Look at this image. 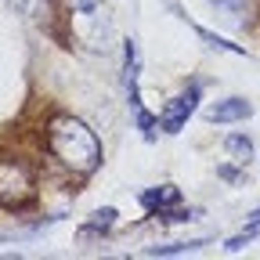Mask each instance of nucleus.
<instances>
[{
	"label": "nucleus",
	"instance_id": "nucleus-11",
	"mask_svg": "<svg viewBox=\"0 0 260 260\" xmlns=\"http://www.w3.org/2000/svg\"><path fill=\"white\" fill-rule=\"evenodd\" d=\"M195 32H199L210 47H220V51H228V54H246V47H239V44H232V40L217 37V32H210V29H203V25H195Z\"/></svg>",
	"mask_w": 260,
	"mask_h": 260
},
{
	"label": "nucleus",
	"instance_id": "nucleus-3",
	"mask_svg": "<svg viewBox=\"0 0 260 260\" xmlns=\"http://www.w3.org/2000/svg\"><path fill=\"white\" fill-rule=\"evenodd\" d=\"M199 98H203V87L199 83H191L188 90H181L174 102L162 109V116H159V126L167 130V134H181L184 130V123L191 119V112L199 109Z\"/></svg>",
	"mask_w": 260,
	"mask_h": 260
},
{
	"label": "nucleus",
	"instance_id": "nucleus-7",
	"mask_svg": "<svg viewBox=\"0 0 260 260\" xmlns=\"http://www.w3.org/2000/svg\"><path fill=\"white\" fill-rule=\"evenodd\" d=\"M141 203L148 206V210H167V206H177L181 203V191L174 188V184H159V188H148V191H141Z\"/></svg>",
	"mask_w": 260,
	"mask_h": 260
},
{
	"label": "nucleus",
	"instance_id": "nucleus-1",
	"mask_svg": "<svg viewBox=\"0 0 260 260\" xmlns=\"http://www.w3.org/2000/svg\"><path fill=\"white\" fill-rule=\"evenodd\" d=\"M47 145L73 174H94L102 167V141L76 116H54L47 126Z\"/></svg>",
	"mask_w": 260,
	"mask_h": 260
},
{
	"label": "nucleus",
	"instance_id": "nucleus-5",
	"mask_svg": "<svg viewBox=\"0 0 260 260\" xmlns=\"http://www.w3.org/2000/svg\"><path fill=\"white\" fill-rule=\"evenodd\" d=\"M224 152H228V159H232L235 167H249L256 148H253V138H249V134L232 130V134H224Z\"/></svg>",
	"mask_w": 260,
	"mask_h": 260
},
{
	"label": "nucleus",
	"instance_id": "nucleus-12",
	"mask_svg": "<svg viewBox=\"0 0 260 260\" xmlns=\"http://www.w3.org/2000/svg\"><path fill=\"white\" fill-rule=\"evenodd\" d=\"M206 4L217 8V11H224V15H232V18H239V15H246L249 0H206Z\"/></svg>",
	"mask_w": 260,
	"mask_h": 260
},
{
	"label": "nucleus",
	"instance_id": "nucleus-4",
	"mask_svg": "<svg viewBox=\"0 0 260 260\" xmlns=\"http://www.w3.org/2000/svg\"><path fill=\"white\" fill-rule=\"evenodd\" d=\"M249 116H253V105L246 98H224V102H213L206 109L210 123H246Z\"/></svg>",
	"mask_w": 260,
	"mask_h": 260
},
{
	"label": "nucleus",
	"instance_id": "nucleus-8",
	"mask_svg": "<svg viewBox=\"0 0 260 260\" xmlns=\"http://www.w3.org/2000/svg\"><path fill=\"white\" fill-rule=\"evenodd\" d=\"M210 246V239H188V242H167V246H148L145 256H184V253H195Z\"/></svg>",
	"mask_w": 260,
	"mask_h": 260
},
{
	"label": "nucleus",
	"instance_id": "nucleus-2",
	"mask_svg": "<svg viewBox=\"0 0 260 260\" xmlns=\"http://www.w3.org/2000/svg\"><path fill=\"white\" fill-rule=\"evenodd\" d=\"M32 195H37V177H32V170L22 159L0 152V206L22 210V206L32 203Z\"/></svg>",
	"mask_w": 260,
	"mask_h": 260
},
{
	"label": "nucleus",
	"instance_id": "nucleus-13",
	"mask_svg": "<svg viewBox=\"0 0 260 260\" xmlns=\"http://www.w3.org/2000/svg\"><path fill=\"white\" fill-rule=\"evenodd\" d=\"M217 174H220L224 181H232V184H242V181H246V167H242V170H232V167H217Z\"/></svg>",
	"mask_w": 260,
	"mask_h": 260
},
{
	"label": "nucleus",
	"instance_id": "nucleus-10",
	"mask_svg": "<svg viewBox=\"0 0 260 260\" xmlns=\"http://www.w3.org/2000/svg\"><path fill=\"white\" fill-rule=\"evenodd\" d=\"M112 224H116V210H112V206H105V210L90 213V220H87V228H83V232H87V235H90V232H109Z\"/></svg>",
	"mask_w": 260,
	"mask_h": 260
},
{
	"label": "nucleus",
	"instance_id": "nucleus-9",
	"mask_svg": "<svg viewBox=\"0 0 260 260\" xmlns=\"http://www.w3.org/2000/svg\"><path fill=\"white\" fill-rule=\"evenodd\" d=\"M256 235H260V210H253V213H249V224L242 228L239 235H232V239H228V242H224V249H228V253H239V249H246V246H249Z\"/></svg>",
	"mask_w": 260,
	"mask_h": 260
},
{
	"label": "nucleus",
	"instance_id": "nucleus-6",
	"mask_svg": "<svg viewBox=\"0 0 260 260\" xmlns=\"http://www.w3.org/2000/svg\"><path fill=\"white\" fill-rule=\"evenodd\" d=\"M8 4L22 15V18H29V22H51V15H54V4L51 0H8Z\"/></svg>",
	"mask_w": 260,
	"mask_h": 260
}]
</instances>
